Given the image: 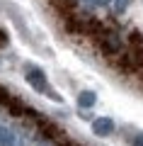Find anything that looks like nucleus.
<instances>
[{
	"label": "nucleus",
	"mask_w": 143,
	"mask_h": 146,
	"mask_svg": "<svg viewBox=\"0 0 143 146\" xmlns=\"http://www.w3.org/2000/svg\"><path fill=\"white\" fill-rule=\"evenodd\" d=\"M131 15H133V20H136V25L143 29V3H138V5L133 7V10H131Z\"/></svg>",
	"instance_id": "nucleus-1"
},
{
	"label": "nucleus",
	"mask_w": 143,
	"mask_h": 146,
	"mask_svg": "<svg viewBox=\"0 0 143 146\" xmlns=\"http://www.w3.org/2000/svg\"><path fill=\"white\" fill-rule=\"evenodd\" d=\"M5 44H7V34H5V29L0 27V46H5Z\"/></svg>",
	"instance_id": "nucleus-2"
}]
</instances>
